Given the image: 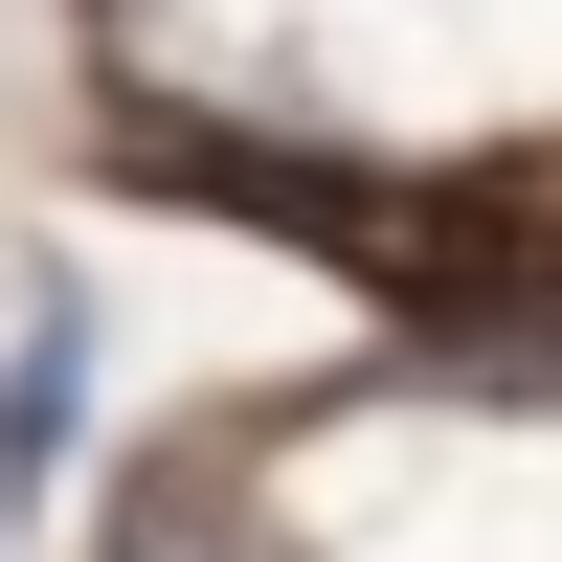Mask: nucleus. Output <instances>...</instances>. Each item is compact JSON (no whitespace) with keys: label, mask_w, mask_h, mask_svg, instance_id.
Returning <instances> with one entry per match:
<instances>
[{"label":"nucleus","mask_w":562,"mask_h":562,"mask_svg":"<svg viewBox=\"0 0 562 562\" xmlns=\"http://www.w3.org/2000/svg\"><path fill=\"white\" fill-rule=\"evenodd\" d=\"M68 428H90V315L45 293L23 360H0V518H23V495H68Z\"/></svg>","instance_id":"1"}]
</instances>
